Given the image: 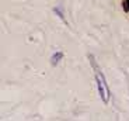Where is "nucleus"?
I'll return each instance as SVG.
<instances>
[{
    "mask_svg": "<svg viewBox=\"0 0 129 121\" xmlns=\"http://www.w3.org/2000/svg\"><path fill=\"white\" fill-rule=\"evenodd\" d=\"M95 82H97V87H98V93L101 96V100H103V103L107 104V103L110 102V90H108L105 79H104L103 73L100 70H97V73H95Z\"/></svg>",
    "mask_w": 129,
    "mask_h": 121,
    "instance_id": "f257e3e1",
    "label": "nucleus"
},
{
    "mask_svg": "<svg viewBox=\"0 0 129 121\" xmlns=\"http://www.w3.org/2000/svg\"><path fill=\"white\" fill-rule=\"evenodd\" d=\"M62 58H63V54H62V52H56L55 55H53V56L51 58V63H52L53 66H55V65H58L59 59H62Z\"/></svg>",
    "mask_w": 129,
    "mask_h": 121,
    "instance_id": "f03ea898",
    "label": "nucleus"
},
{
    "mask_svg": "<svg viewBox=\"0 0 129 121\" xmlns=\"http://www.w3.org/2000/svg\"><path fill=\"white\" fill-rule=\"evenodd\" d=\"M128 3H129V0H128Z\"/></svg>",
    "mask_w": 129,
    "mask_h": 121,
    "instance_id": "7ed1b4c3",
    "label": "nucleus"
}]
</instances>
